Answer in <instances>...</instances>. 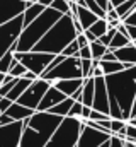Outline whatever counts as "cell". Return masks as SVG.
I'll return each instance as SVG.
<instances>
[{"instance_id":"obj_1","label":"cell","mask_w":136,"mask_h":147,"mask_svg":"<svg viewBox=\"0 0 136 147\" xmlns=\"http://www.w3.org/2000/svg\"><path fill=\"white\" fill-rule=\"evenodd\" d=\"M109 91V115L128 121L131 118V105L136 96V65L105 75Z\"/></svg>"},{"instance_id":"obj_2","label":"cell","mask_w":136,"mask_h":147,"mask_svg":"<svg viewBox=\"0 0 136 147\" xmlns=\"http://www.w3.org/2000/svg\"><path fill=\"white\" fill-rule=\"evenodd\" d=\"M63 118L65 116L53 115L49 111L36 110L27 120H24L19 147H44Z\"/></svg>"},{"instance_id":"obj_3","label":"cell","mask_w":136,"mask_h":147,"mask_svg":"<svg viewBox=\"0 0 136 147\" xmlns=\"http://www.w3.org/2000/svg\"><path fill=\"white\" fill-rule=\"evenodd\" d=\"M77 38V29L73 24V16L71 14H63L48 31L46 34L41 38L33 50L37 51H46L58 55L65 50L68 43H71Z\"/></svg>"},{"instance_id":"obj_4","label":"cell","mask_w":136,"mask_h":147,"mask_svg":"<svg viewBox=\"0 0 136 147\" xmlns=\"http://www.w3.org/2000/svg\"><path fill=\"white\" fill-rule=\"evenodd\" d=\"M61 16H63V14L58 12L56 9L46 7L33 22H29L27 26L22 28L21 36L15 41V45H14V50H15V51H29V50H33L34 46H36V43L46 34V31H48Z\"/></svg>"},{"instance_id":"obj_5","label":"cell","mask_w":136,"mask_h":147,"mask_svg":"<svg viewBox=\"0 0 136 147\" xmlns=\"http://www.w3.org/2000/svg\"><path fill=\"white\" fill-rule=\"evenodd\" d=\"M83 127V120L77 116H65L61 123L56 127L49 140L44 147H75L80 130Z\"/></svg>"},{"instance_id":"obj_6","label":"cell","mask_w":136,"mask_h":147,"mask_svg":"<svg viewBox=\"0 0 136 147\" xmlns=\"http://www.w3.org/2000/svg\"><path fill=\"white\" fill-rule=\"evenodd\" d=\"M39 77L55 82L58 79H73V77H83L82 75V67H80V57H65L56 67L51 70L43 72Z\"/></svg>"},{"instance_id":"obj_7","label":"cell","mask_w":136,"mask_h":147,"mask_svg":"<svg viewBox=\"0 0 136 147\" xmlns=\"http://www.w3.org/2000/svg\"><path fill=\"white\" fill-rule=\"evenodd\" d=\"M14 57L26 65L27 70L36 74L37 77L48 69V65L51 63V60L55 58L53 53H46V51H37V50H29V51H14Z\"/></svg>"},{"instance_id":"obj_8","label":"cell","mask_w":136,"mask_h":147,"mask_svg":"<svg viewBox=\"0 0 136 147\" xmlns=\"http://www.w3.org/2000/svg\"><path fill=\"white\" fill-rule=\"evenodd\" d=\"M24 22H22V14L0 24V58L15 45V41L19 39L22 33Z\"/></svg>"},{"instance_id":"obj_9","label":"cell","mask_w":136,"mask_h":147,"mask_svg":"<svg viewBox=\"0 0 136 147\" xmlns=\"http://www.w3.org/2000/svg\"><path fill=\"white\" fill-rule=\"evenodd\" d=\"M49 86H51L49 80H46L43 77H36L27 86V89L19 96L17 103H21V105H24L27 108L37 110V106H39V103H41V99H43V96H44V92L48 91Z\"/></svg>"},{"instance_id":"obj_10","label":"cell","mask_w":136,"mask_h":147,"mask_svg":"<svg viewBox=\"0 0 136 147\" xmlns=\"http://www.w3.org/2000/svg\"><path fill=\"white\" fill-rule=\"evenodd\" d=\"M109 139H111V134L97 130L83 121V127H82L78 140H77V147H99L104 142H107Z\"/></svg>"},{"instance_id":"obj_11","label":"cell","mask_w":136,"mask_h":147,"mask_svg":"<svg viewBox=\"0 0 136 147\" xmlns=\"http://www.w3.org/2000/svg\"><path fill=\"white\" fill-rule=\"evenodd\" d=\"M24 121L14 120L12 123L0 127V147H19Z\"/></svg>"},{"instance_id":"obj_12","label":"cell","mask_w":136,"mask_h":147,"mask_svg":"<svg viewBox=\"0 0 136 147\" xmlns=\"http://www.w3.org/2000/svg\"><path fill=\"white\" fill-rule=\"evenodd\" d=\"M94 79H95V92H94L92 108L109 115V91L105 84V75H97Z\"/></svg>"},{"instance_id":"obj_13","label":"cell","mask_w":136,"mask_h":147,"mask_svg":"<svg viewBox=\"0 0 136 147\" xmlns=\"http://www.w3.org/2000/svg\"><path fill=\"white\" fill-rule=\"evenodd\" d=\"M26 7V0H0V24L21 16Z\"/></svg>"},{"instance_id":"obj_14","label":"cell","mask_w":136,"mask_h":147,"mask_svg":"<svg viewBox=\"0 0 136 147\" xmlns=\"http://www.w3.org/2000/svg\"><path fill=\"white\" fill-rule=\"evenodd\" d=\"M67 96L58 89V87H55L53 84L48 87V91L44 92V96H43V99H41V103H39V106H37V110L39 111H48L51 106H55V105H58L60 101H63Z\"/></svg>"},{"instance_id":"obj_15","label":"cell","mask_w":136,"mask_h":147,"mask_svg":"<svg viewBox=\"0 0 136 147\" xmlns=\"http://www.w3.org/2000/svg\"><path fill=\"white\" fill-rule=\"evenodd\" d=\"M83 77H73V79H58L55 82H51L55 87H58L65 96H71L78 87L83 86Z\"/></svg>"},{"instance_id":"obj_16","label":"cell","mask_w":136,"mask_h":147,"mask_svg":"<svg viewBox=\"0 0 136 147\" xmlns=\"http://www.w3.org/2000/svg\"><path fill=\"white\" fill-rule=\"evenodd\" d=\"M114 55L119 62L123 63H129V65H136V43H128L117 50H114Z\"/></svg>"},{"instance_id":"obj_17","label":"cell","mask_w":136,"mask_h":147,"mask_svg":"<svg viewBox=\"0 0 136 147\" xmlns=\"http://www.w3.org/2000/svg\"><path fill=\"white\" fill-rule=\"evenodd\" d=\"M77 3H78V2H77ZM75 19H78V22L82 24V28H83V29H89V28H90L97 19H99V16H97L95 12H92L89 7H85V5H80V3H78Z\"/></svg>"},{"instance_id":"obj_18","label":"cell","mask_w":136,"mask_h":147,"mask_svg":"<svg viewBox=\"0 0 136 147\" xmlns=\"http://www.w3.org/2000/svg\"><path fill=\"white\" fill-rule=\"evenodd\" d=\"M36 110L33 108H27V106H24V105H21V103H17V101H14L10 106H9V110L5 111L12 120H21V121H24V120H27L31 115H33Z\"/></svg>"},{"instance_id":"obj_19","label":"cell","mask_w":136,"mask_h":147,"mask_svg":"<svg viewBox=\"0 0 136 147\" xmlns=\"http://www.w3.org/2000/svg\"><path fill=\"white\" fill-rule=\"evenodd\" d=\"M44 9H46V7H44L43 3H39V2H36V3L27 2V7H26L24 12H22V22H24V26H27L29 22H33Z\"/></svg>"},{"instance_id":"obj_20","label":"cell","mask_w":136,"mask_h":147,"mask_svg":"<svg viewBox=\"0 0 136 147\" xmlns=\"http://www.w3.org/2000/svg\"><path fill=\"white\" fill-rule=\"evenodd\" d=\"M94 92H95V79L94 77H87L83 80V87H82V103L85 106H92Z\"/></svg>"},{"instance_id":"obj_21","label":"cell","mask_w":136,"mask_h":147,"mask_svg":"<svg viewBox=\"0 0 136 147\" xmlns=\"http://www.w3.org/2000/svg\"><path fill=\"white\" fill-rule=\"evenodd\" d=\"M31 82H33V80H31V79H27V77H19V79H17V82L14 84V87L10 89V92L7 94V98H9V99H12V101H17V99H19V96L27 89V86H29Z\"/></svg>"},{"instance_id":"obj_22","label":"cell","mask_w":136,"mask_h":147,"mask_svg":"<svg viewBox=\"0 0 136 147\" xmlns=\"http://www.w3.org/2000/svg\"><path fill=\"white\" fill-rule=\"evenodd\" d=\"M99 65H101L104 75L116 74V72H119V70H123V69H128L126 63H123V62H119V60H104V58H101V60H99Z\"/></svg>"},{"instance_id":"obj_23","label":"cell","mask_w":136,"mask_h":147,"mask_svg":"<svg viewBox=\"0 0 136 147\" xmlns=\"http://www.w3.org/2000/svg\"><path fill=\"white\" fill-rule=\"evenodd\" d=\"M75 103V99L71 98V96H67L63 101H60L58 105H55V106H51L49 108V113H53V115H60V116H68V113H70V108H71V105Z\"/></svg>"},{"instance_id":"obj_24","label":"cell","mask_w":136,"mask_h":147,"mask_svg":"<svg viewBox=\"0 0 136 147\" xmlns=\"http://www.w3.org/2000/svg\"><path fill=\"white\" fill-rule=\"evenodd\" d=\"M14 51H15V50H14V46H12V48H10V50H9V51H7L5 55H3V57L0 58V72L9 74L10 67H12V65H15V63L19 62V60H17V58L14 57Z\"/></svg>"},{"instance_id":"obj_25","label":"cell","mask_w":136,"mask_h":147,"mask_svg":"<svg viewBox=\"0 0 136 147\" xmlns=\"http://www.w3.org/2000/svg\"><path fill=\"white\" fill-rule=\"evenodd\" d=\"M135 7H136V0H124V2H121L119 5H116V10H117L121 21H124V19L133 12Z\"/></svg>"},{"instance_id":"obj_26","label":"cell","mask_w":136,"mask_h":147,"mask_svg":"<svg viewBox=\"0 0 136 147\" xmlns=\"http://www.w3.org/2000/svg\"><path fill=\"white\" fill-rule=\"evenodd\" d=\"M107 29H109V22H107V19H105V17H99V19H97L90 28H89V31H92L97 38H101Z\"/></svg>"},{"instance_id":"obj_27","label":"cell","mask_w":136,"mask_h":147,"mask_svg":"<svg viewBox=\"0 0 136 147\" xmlns=\"http://www.w3.org/2000/svg\"><path fill=\"white\" fill-rule=\"evenodd\" d=\"M109 48L104 45V43H101L99 39H95V41H92L90 43V51H92V58H95V60H101L102 57H104V53L107 51Z\"/></svg>"},{"instance_id":"obj_28","label":"cell","mask_w":136,"mask_h":147,"mask_svg":"<svg viewBox=\"0 0 136 147\" xmlns=\"http://www.w3.org/2000/svg\"><path fill=\"white\" fill-rule=\"evenodd\" d=\"M78 50H80V45H78V41H77V38L71 41V43H68L67 46H65V50L61 51L65 57H78Z\"/></svg>"},{"instance_id":"obj_29","label":"cell","mask_w":136,"mask_h":147,"mask_svg":"<svg viewBox=\"0 0 136 147\" xmlns=\"http://www.w3.org/2000/svg\"><path fill=\"white\" fill-rule=\"evenodd\" d=\"M49 7L56 9L61 14H70V0H53V3Z\"/></svg>"},{"instance_id":"obj_30","label":"cell","mask_w":136,"mask_h":147,"mask_svg":"<svg viewBox=\"0 0 136 147\" xmlns=\"http://www.w3.org/2000/svg\"><path fill=\"white\" fill-rule=\"evenodd\" d=\"M80 67H82L83 79L92 77V58H80Z\"/></svg>"},{"instance_id":"obj_31","label":"cell","mask_w":136,"mask_h":147,"mask_svg":"<svg viewBox=\"0 0 136 147\" xmlns=\"http://www.w3.org/2000/svg\"><path fill=\"white\" fill-rule=\"evenodd\" d=\"M26 72H27V69H26V65H24V63H21V62H17L15 65H12V67H10V70H9V74H10V75H14V77H22Z\"/></svg>"},{"instance_id":"obj_32","label":"cell","mask_w":136,"mask_h":147,"mask_svg":"<svg viewBox=\"0 0 136 147\" xmlns=\"http://www.w3.org/2000/svg\"><path fill=\"white\" fill-rule=\"evenodd\" d=\"M17 79H19V77H12V79L5 80V82L0 86V96H7V94L10 92V89L14 87V84L17 82Z\"/></svg>"},{"instance_id":"obj_33","label":"cell","mask_w":136,"mask_h":147,"mask_svg":"<svg viewBox=\"0 0 136 147\" xmlns=\"http://www.w3.org/2000/svg\"><path fill=\"white\" fill-rule=\"evenodd\" d=\"M116 31H117L116 28H109V29H107V31H105V33H104L101 38H99V41H101V43H104L105 46H109V43H111V39L114 38Z\"/></svg>"},{"instance_id":"obj_34","label":"cell","mask_w":136,"mask_h":147,"mask_svg":"<svg viewBox=\"0 0 136 147\" xmlns=\"http://www.w3.org/2000/svg\"><path fill=\"white\" fill-rule=\"evenodd\" d=\"M82 108H83V103H82V101H75V103L71 105V108H70L68 116H77V118H80V116H82Z\"/></svg>"},{"instance_id":"obj_35","label":"cell","mask_w":136,"mask_h":147,"mask_svg":"<svg viewBox=\"0 0 136 147\" xmlns=\"http://www.w3.org/2000/svg\"><path fill=\"white\" fill-rule=\"evenodd\" d=\"M111 118V115H107V113H102L99 110H94L90 111V116H89V120H95V121H102V120H109Z\"/></svg>"},{"instance_id":"obj_36","label":"cell","mask_w":136,"mask_h":147,"mask_svg":"<svg viewBox=\"0 0 136 147\" xmlns=\"http://www.w3.org/2000/svg\"><path fill=\"white\" fill-rule=\"evenodd\" d=\"M126 139L136 140V127L131 123H126Z\"/></svg>"},{"instance_id":"obj_37","label":"cell","mask_w":136,"mask_h":147,"mask_svg":"<svg viewBox=\"0 0 136 147\" xmlns=\"http://www.w3.org/2000/svg\"><path fill=\"white\" fill-rule=\"evenodd\" d=\"M12 103H14L12 99H9L7 96H2V99H0V113H5V111L9 110V106H10Z\"/></svg>"},{"instance_id":"obj_38","label":"cell","mask_w":136,"mask_h":147,"mask_svg":"<svg viewBox=\"0 0 136 147\" xmlns=\"http://www.w3.org/2000/svg\"><path fill=\"white\" fill-rule=\"evenodd\" d=\"M78 57H80V58H92L90 45H87V46H82V48L78 50Z\"/></svg>"},{"instance_id":"obj_39","label":"cell","mask_w":136,"mask_h":147,"mask_svg":"<svg viewBox=\"0 0 136 147\" xmlns=\"http://www.w3.org/2000/svg\"><path fill=\"white\" fill-rule=\"evenodd\" d=\"M111 147H124V139L117 135H111Z\"/></svg>"},{"instance_id":"obj_40","label":"cell","mask_w":136,"mask_h":147,"mask_svg":"<svg viewBox=\"0 0 136 147\" xmlns=\"http://www.w3.org/2000/svg\"><path fill=\"white\" fill-rule=\"evenodd\" d=\"M123 22H124V24H129V26H136V7L133 9V12H131Z\"/></svg>"},{"instance_id":"obj_41","label":"cell","mask_w":136,"mask_h":147,"mask_svg":"<svg viewBox=\"0 0 136 147\" xmlns=\"http://www.w3.org/2000/svg\"><path fill=\"white\" fill-rule=\"evenodd\" d=\"M77 41H78V45H80V48H82V46H87V45H90V41L87 39V36H85L83 33H80V34H77Z\"/></svg>"},{"instance_id":"obj_42","label":"cell","mask_w":136,"mask_h":147,"mask_svg":"<svg viewBox=\"0 0 136 147\" xmlns=\"http://www.w3.org/2000/svg\"><path fill=\"white\" fill-rule=\"evenodd\" d=\"M12 121H14V120H12L7 113H0V127H2V125H7V123H12Z\"/></svg>"},{"instance_id":"obj_43","label":"cell","mask_w":136,"mask_h":147,"mask_svg":"<svg viewBox=\"0 0 136 147\" xmlns=\"http://www.w3.org/2000/svg\"><path fill=\"white\" fill-rule=\"evenodd\" d=\"M90 111H92V106H85L83 105V108H82V120H89V116H90Z\"/></svg>"},{"instance_id":"obj_44","label":"cell","mask_w":136,"mask_h":147,"mask_svg":"<svg viewBox=\"0 0 136 147\" xmlns=\"http://www.w3.org/2000/svg\"><path fill=\"white\" fill-rule=\"evenodd\" d=\"M128 26V33H129V38H131V41L136 43V26H129V24H126Z\"/></svg>"},{"instance_id":"obj_45","label":"cell","mask_w":136,"mask_h":147,"mask_svg":"<svg viewBox=\"0 0 136 147\" xmlns=\"http://www.w3.org/2000/svg\"><path fill=\"white\" fill-rule=\"evenodd\" d=\"M95 2H97V3L101 5L104 10H107V9H111V7H114V5L111 3V0H95Z\"/></svg>"},{"instance_id":"obj_46","label":"cell","mask_w":136,"mask_h":147,"mask_svg":"<svg viewBox=\"0 0 136 147\" xmlns=\"http://www.w3.org/2000/svg\"><path fill=\"white\" fill-rule=\"evenodd\" d=\"M83 34H85V36H87V39H89V41H90V43H92V41H95V39H99V38L95 36V34H94V33H92V31H89V29H85V31H83Z\"/></svg>"},{"instance_id":"obj_47","label":"cell","mask_w":136,"mask_h":147,"mask_svg":"<svg viewBox=\"0 0 136 147\" xmlns=\"http://www.w3.org/2000/svg\"><path fill=\"white\" fill-rule=\"evenodd\" d=\"M14 75H10V74H3V72H0V86L5 82V80H9V79H12Z\"/></svg>"},{"instance_id":"obj_48","label":"cell","mask_w":136,"mask_h":147,"mask_svg":"<svg viewBox=\"0 0 136 147\" xmlns=\"http://www.w3.org/2000/svg\"><path fill=\"white\" fill-rule=\"evenodd\" d=\"M135 116H136V96L133 99V105H131V118H135Z\"/></svg>"},{"instance_id":"obj_49","label":"cell","mask_w":136,"mask_h":147,"mask_svg":"<svg viewBox=\"0 0 136 147\" xmlns=\"http://www.w3.org/2000/svg\"><path fill=\"white\" fill-rule=\"evenodd\" d=\"M124 147H136V142L129 140V139H124Z\"/></svg>"},{"instance_id":"obj_50","label":"cell","mask_w":136,"mask_h":147,"mask_svg":"<svg viewBox=\"0 0 136 147\" xmlns=\"http://www.w3.org/2000/svg\"><path fill=\"white\" fill-rule=\"evenodd\" d=\"M39 3H43L44 7H49V5L53 3V0H39Z\"/></svg>"},{"instance_id":"obj_51","label":"cell","mask_w":136,"mask_h":147,"mask_svg":"<svg viewBox=\"0 0 136 147\" xmlns=\"http://www.w3.org/2000/svg\"><path fill=\"white\" fill-rule=\"evenodd\" d=\"M121 2H124V0H111V3H112V5H114V7H116V5H119V3H121Z\"/></svg>"},{"instance_id":"obj_52","label":"cell","mask_w":136,"mask_h":147,"mask_svg":"<svg viewBox=\"0 0 136 147\" xmlns=\"http://www.w3.org/2000/svg\"><path fill=\"white\" fill-rule=\"evenodd\" d=\"M99 147H111V139H109V140H107V142H104V144H102V146H99Z\"/></svg>"},{"instance_id":"obj_53","label":"cell","mask_w":136,"mask_h":147,"mask_svg":"<svg viewBox=\"0 0 136 147\" xmlns=\"http://www.w3.org/2000/svg\"><path fill=\"white\" fill-rule=\"evenodd\" d=\"M128 123H131V125H135V127H136V118H129V120H128Z\"/></svg>"},{"instance_id":"obj_54","label":"cell","mask_w":136,"mask_h":147,"mask_svg":"<svg viewBox=\"0 0 136 147\" xmlns=\"http://www.w3.org/2000/svg\"><path fill=\"white\" fill-rule=\"evenodd\" d=\"M26 2H31V3H36V2H39V0H26Z\"/></svg>"},{"instance_id":"obj_55","label":"cell","mask_w":136,"mask_h":147,"mask_svg":"<svg viewBox=\"0 0 136 147\" xmlns=\"http://www.w3.org/2000/svg\"><path fill=\"white\" fill-rule=\"evenodd\" d=\"M70 2H77V0H70Z\"/></svg>"},{"instance_id":"obj_56","label":"cell","mask_w":136,"mask_h":147,"mask_svg":"<svg viewBox=\"0 0 136 147\" xmlns=\"http://www.w3.org/2000/svg\"><path fill=\"white\" fill-rule=\"evenodd\" d=\"M0 99H2V96H0Z\"/></svg>"},{"instance_id":"obj_57","label":"cell","mask_w":136,"mask_h":147,"mask_svg":"<svg viewBox=\"0 0 136 147\" xmlns=\"http://www.w3.org/2000/svg\"><path fill=\"white\" fill-rule=\"evenodd\" d=\"M77 2H78V0H77Z\"/></svg>"},{"instance_id":"obj_58","label":"cell","mask_w":136,"mask_h":147,"mask_svg":"<svg viewBox=\"0 0 136 147\" xmlns=\"http://www.w3.org/2000/svg\"><path fill=\"white\" fill-rule=\"evenodd\" d=\"M75 147H77V146H75Z\"/></svg>"},{"instance_id":"obj_59","label":"cell","mask_w":136,"mask_h":147,"mask_svg":"<svg viewBox=\"0 0 136 147\" xmlns=\"http://www.w3.org/2000/svg\"><path fill=\"white\" fill-rule=\"evenodd\" d=\"M135 118H136V116H135Z\"/></svg>"}]
</instances>
